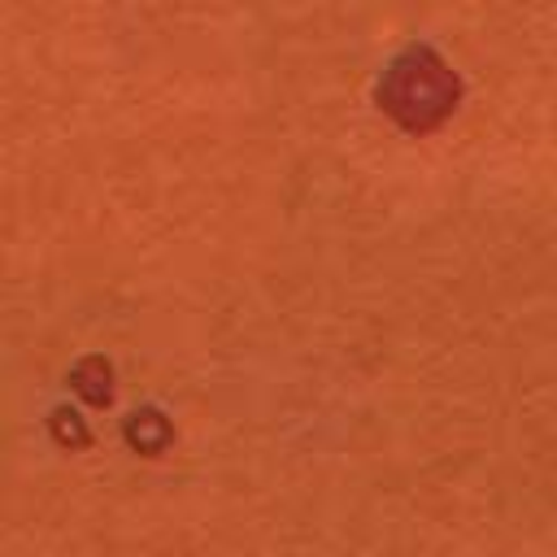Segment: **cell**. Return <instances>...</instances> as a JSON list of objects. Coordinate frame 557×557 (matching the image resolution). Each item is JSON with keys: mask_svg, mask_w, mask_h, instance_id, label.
<instances>
[{"mask_svg": "<svg viewBox=\"0 0 557 557\" xmlns=\"http://www.w3.org/2000/svg\"><path fill=\"white\" fill-rule=\"evenodd\" d=\"M70 392L78 396V400H87L91 409H109L113 405V361L109 357H100V352H91V357H78L74 361V370H70Z\"/></svg>", "mask_w": 557, "mask_h": 557, "instance_id": "obj_3", "label": "cell"}, {"mask_svg": "<svg viewBox=\"0 0 557 557\" xmlns=\"http://www.w3.org/2000/svg\"><path fill=\"white\" fill-rule=\"evenodd\" d=\"M461 74L444 61V52L440 48H431V44H409V48H400L387 65H383V74H379V83H374V104L400 126V131H409V135H431V131H440L453 113H457V104H461Z\"/></svg>", "mask_w": 557, "mask_h": 557, "instance_id": "obj_1", "label": "cell"}, {"mask_svg": "<svg viewBox=\"0 0 557 557\" xmlns=\"http://www.w3.org/2000/svg\"><path fill=\"white\" fill-rule=\"evenodd\" d=\"M48 431H52V440H57L61 448H87V444H91L87 422H83L78 409H70V405H57V409L48 413Z\"/></svg>", "mask_w": 557, "mask_h": 557, "instance_id": "obj_4", "label": "cell"}, {"mask_svg": "<svg viewBox=\"0 0 557 557\" xmlns=\"http://www.w3.org/2000/svg\"><path fill=\"white\" fill-rule=\"evenodd\" d=\"M122 435H126L131 453H139V457H161V453L174 444V422H170L157 405H144V409H135V413L122 422Z\"/></svg>", "mask_w": 557, "mask_h": 557, "instance_id": "obj_2", "label": "cell"}]
</instances>
